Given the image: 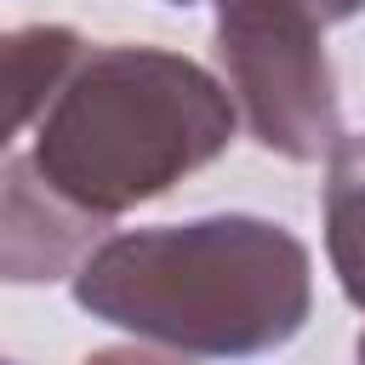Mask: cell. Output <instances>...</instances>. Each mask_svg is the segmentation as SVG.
Here are the masks:
<instances>
[{
	"instance_id": "obj_7",
	"label": "cell",
	"mask_w": 365,
	"mask_h": 365,
	"mask_svg": "<svg viewBox=\"0 0 365 365\" xmlns=\"http://www.w3.org/2000/svg\"><path fill=\"white\" fill-rule=\"evenodd\" d=\"M171 6H194V0H171ZM308 11H319L325 23H348L354 11H365V0H302Z\"/></svg>"
},
{
	"instance_id": "obj_4",
	"label": "cell",
	"mask_w": 365,
	"mask_h": 365,
	"mask_svg": "<svg viewBox=\"0 0 365 365\" xmlns=\"http://www.w3.org/2000/svg\"><path fill=\"white\" fill-rule=\"evenodd\" d=\"M325 257L354 308H365V131L342 137L325 160Z\"/></svg>"
},
{
	"instance_id": "obj_8",
	"label": "cell",
	"mask_w": 365,
	"mask_h": 365,
	"mask_svg": "<svg viewBox=\"0 0 365 365\" xmlns=\"http://www.w3.org/2000/svg\"><path fill=\"white\" fill-rule=\"evenodd\" d=\"M359 365H365V336H359Z\"/></svg>"
},
{
	"instance_id": "obj_3",
	"label": "cell",
	"mask_w": 365,
	"mask_h": 365,
	"mask_svg": "<svg viewBox=\"0 0 365 365\" xmlns=\"http://www.w3.org/2000/svg\"><path fill=\"white\" fill-rule=\"evenodd\" d=\"M217 63L245 131L279 160H331L342 143L325 17L302 0H211Z\"/></svg>"
},
{
	"instance_id": "obj_2",
	"label": "cell",
	"mask_w": 365,
	"mask_h": 365,
	"mask_svg": "<svg viewBox=\"0 0 365 365\" xmlns=\"http://www.w3.org/2000/svg\"><path fill=\"white\" fill-rule=\"evenodd\" d=\"M74 302L182 359H257L308 325L314 268L291 228L228 211L103 240Z\"/></svg>"
},
{
	"instance_id": "obj_5",
	"label": "cell",
	"mask_w": 365,
	"mask_h": 365,
	"mask_svg": "<svg viewBox=\"0 0 365 365\" xmlns=\"http://www.w3.org/2000/svg\"><path fill=\"white\" fill-rule=\"evenodd\" d=\"M86 51V40L74 29H17L6 34V74H11V131L23 137L34 125V114L46 108V97L57 91V80L68 74V63Z\"/></svg>"
},
{
	"instance_id": "obj_1",
	"label": "cell",
	"mask_w": 365,
	"mask_h": 365,
	"mask_svg": "<svg viewBox=\"0 0 365 365\" xmlns=\"http://www.w3.org/2000/svg\"><path fill=\"white\" fill-rule=\"evenodd\" d=\"M240 108L217 74L160 46H86L11 165L97 240L103 228L177 188L234 143Z\"/></svg>"
},
{
	"instance_id": "obj_6",
	"label": "cell",
	"mask_w": 365,
	"mask_h": 365,
	"mask_svg": "<svg viewBox=\"0 0 365 365\" xmlns=\"http://www.w3.org/2000/svg\"><path fill=\"white\" fill-rule=\"evenodd\" d=\"M80 365H188L182 354H148V348H97Z\"/></svg>"
}]
</instances>
